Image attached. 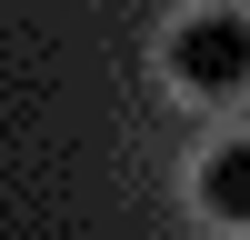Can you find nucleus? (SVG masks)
<instances>
[{"label":"nucleus","mask_w":250,"mask_h":240,"mask_svg":"<svg viewBox=\"0 0 250 240\" xmlns=\"http://www.w3.org/2000/svg\"><path fill=\"white\" fill-rule=\"evenodd\" d=\"M170 80L180 90H240L250 80V20L240 10H200L170 30Z\"/></svg>","instance_id":"f257e3e1"},{"label":"nucleus","mask_w":250,"mask_h":240,"mask_svg":"<svg viewBox=\"0 0 250 240\" xmlns=\"http://www.w3.org/2000/svg\"><path fill=\"white\" fill-rule=\"evenodd\" d=\"M200 200H210L220 220H250V140H230V150L200 170Z\"/></svg>","instance_id":"f03ea898"}]
</instances>
